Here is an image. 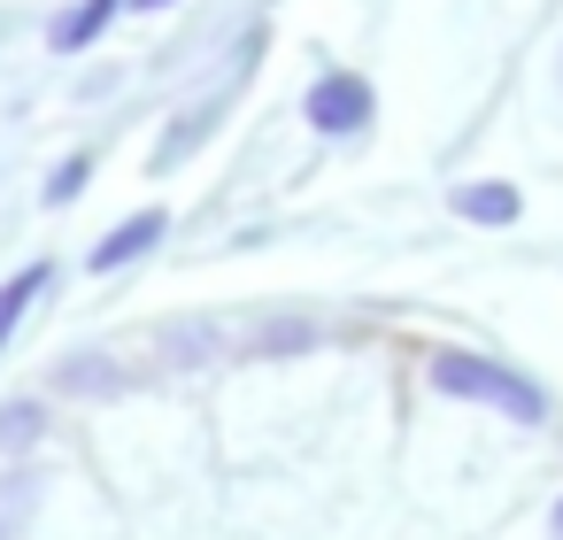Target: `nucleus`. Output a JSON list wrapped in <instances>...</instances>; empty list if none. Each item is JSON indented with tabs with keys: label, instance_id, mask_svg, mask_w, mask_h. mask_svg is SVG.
<instances>
[{
	"label": "nucleus",
	"instance_id": "obj_3",
	"mask_svg": "<svg viewBox=\"0 0 563 540\" xmlns=\"http://www.w3.org/2000/svg\"><path fill=\"white\" fill-rule=\"evenodd\" d=\"M163 240V209H140L132 224H117L101 247H93V271H117V263H132V255H147Z\"/></svg>",
	"mask_w": 563,
	"mask_h": 540
},
{
	"label": "nucleus",
	"instance_id": "obj_10",
	"mask_svg": "<svg viewBox=\"0 0 563 540\" xmlns=\"http://www.w3.org/2000/svg\"><path fill=\"white\" fill-rule=\"evenodd\" d=\"M548 540H563V502H555V517H548Z\"/></svg>",
	"mask_w": 563,
	"mask_h": 540
},
{
	"label": "nucleus",
	"instance_id": "obj_7",
	"mask_svg": "<svg viewBox=\"0 0 563 540\" xmlns=\"http://www.w3.org/2000/svg\"><path fill=\"white\" fill-rule=\"evenodd\" d=\"M32 294H47V263H32V271H16L9 286H0V340L16 332V317L32 309Z\"/></svg>",
	"mask_w": 563,
	"mask_h": 540
},
{
	"label": "nucleus",
	"instance_id": "obj_2",
	"mask_svg": "<svg viewBox=\"0 0 563 540\" xmlns=\"http://www.w3.org/2000/svg\"><path fill=\"white\" fill-rule=\"evenodd\" d=\"M301 117H309L317 132H363V124H371V86H363L355 70H332V78L309 86Z\"/></svg>",
	"mask_w": 563,
	"mask_h": 540
},
{
	"label": "nucleus",
	"instance_id": "obj_5",
	"mask_svg": "<svg viewBox=\"0 0 563 540\" xmlns=\"http://www.w3.org/2000/svg\"><path fill=\"white\" fill-rule=\"evenodd\" d=\"M117 9H124V0H78V9L55 24V47H86L93 32H109V24H117Z\"/></svg>",
	"mask_w": 563,
	"mask_h": 540
},
{
	"label": "nucleus",
	"instance_id": "obj_11",
	"mask_svg": "<svg viewBox=\"0 0 563 540\" xmlns=\"http://www.w3.org/2000/svg\"><path fill=\"white\" fill-rule=\"evenodd\" d=\"M132 9H170V0H132Z\"/></svg>",
	"mask_w": 563,
	"mask_h": 540
},
{
	"label": "nucleus",
	"instance_id": "obj_1",
	"mask_svg": "<svg viewBox=\"0 0 563 540\" xmlns=\"http://www.w3.org/2000/svg\"><path fill=\"white\" fill-rule=\"evenodd\" d=\"M432 386L455 394V401H486V409H501V417H517V425H540V417H548V394H540L532 378H517L509 363L463 355V348L432 355Z\"/></svg>",
	"mask_w": 563,
	"mask_h": 540
},
{
	"label": "nucleus",
	"instance_id": "obj_9",
	"mask_svg": "<svg viewBox=\"0 0 563 540\" xmlns=\"http://www.w3.org/2000/svg\"><path fill=\"white\" fill-rule=\"evenodd\" d=\"M86 178H93V163H86V155H70V163L55 170V186H47V201H78V194H86Z\"/></svg>",
	"mask_w": 563,
	"mask_h": 540
},
{
	"label": "nucleus",
	"instance_id": "obj_8",
	"mask_svg": "<svg viewBox=\"0 0 563 540\" xmlns=\"http://www.w3.org/2000/svg\"><path fill=\"white\" fill-rule=\"evenodd\" d=\"M40 425H47V417H40L32 401H9V409H0V448H9V455H16V448H32V440H40Z\"/></svg>",
	"mask_w": 563,
	"mask_h": 540
},
{
	"label": "nucleus",
	"instance_id": "obj_4",
	"mask_svg": "<svg viewBox=\"0 0 563 540\" xmlns=\"http://www.w3.org/2000/svg\"><path fill=\"white\" fill-rule=\"evenodd\" d=\"M32 509H40V486L24 471H9V478H0V540H24Z\"/></svg>",
	"mask_w": 563,
	"mask_h": 540
},
{
	"label": "nucleus",
	"instance_id": "obj_6",
	"mask_svg": "<svg viewBox=\"0 0 563 540\" xmlns=\"http://www.w3.org/2000/svg\"><path fill=\"white\" fill-rule=\"evenodd\" d=\"M455 209H463L471 224H509V217H517V194H509V186H463Z\"/></svg>",
	"mask_w": 563,
	"mask_h": 540
}]
</instances>
